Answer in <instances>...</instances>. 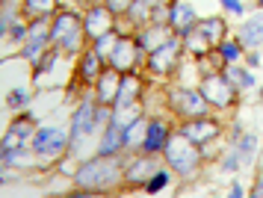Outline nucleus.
<instances>
[{
  "mask_svg": "<svg viewBox=\"0 0 263 198\" xmlns=\"http://www.w3.org/2000/svg\"><path fill=\"white\" fill-rule=\"evenodd\" d=\"M121 181H124L121 154L119 157H101L98 154L95 160H86V163L77 166V175H74V184L83 187V192H109Z\"/></svg>",
  "mask_w": 263,
  "mask_h": 198,
  "instance_id": "nucleus-1",
  "label": "nucleus"
},
{
  "mask_svg": "<svg viewBox=\"0 0 263 198\" xmlns=\"http://www.w3.org/2000/svg\"><path fill=\"white\" fill-rule=\"evenodd\" d=\"M163 157H166L168 169H172V172H178V175H183V177H192L195 172H198V166L204 163L201 145L190 142L180 130H178V133H172V139H168Z\"/></svg>",
  "mask_w": 263,
  "mask_h": 198,
  "instance_id": "nucleus-2",
  "label": "nucleus"
},
{
  "mask_svg": "<svg viewBox=\"0 0 263 198\" xmlns=\"http://www.w3.org/2000/svg\"><path fill=\"white\" fill-rule=\"evenodd\" d=\"M166 106H168V113L178 116L180 121L183 118L210 116V110H213L198 86H172V89H166Z\"/></svg>",
  "mask_w": 263,
  "mask_h": 198,
  "instance_id": "nucleus-3",
  "label": "nucleus"
},
{
  "mask_svg": "<svg viewBox=\"0 0 263 198\" xmlns=\"http://www.w3.org/2000/svg\"><path fill=\"white\" fill-rule=\"evenodd\" d=\"M50 42L65 53H83L86 50L83 18H77L74 12H57V18L50 21Z\"/></svg>",
  "mask_w": 263,
  "mask_h": 198,
  "instance_id": "nucleus-4",
  "label": "nucleus"
},
{
  "mask_svg": "<svg viewBox=\"0 0 263 198\" xmlns=\"http://www.w3.org/2000/svg\"><path fill=\"white\" fill-rule=\"evenodd\" d=\"M183 57H186V50H183V39H180V35H172L163 47H157V50H151V53L145 57V68L151 71V74L168 77V74H178L180 59Z\"/></svg>",
  "mask_w": 263,
  "mask_h": 198,
  "instance_id": "nucleus-5",
  "label": "nucleus"
},
{
  "mask_svg": "<svg viewBox=\"0 0 263 198\" xmlns=\"http://www.w3.org/2000/svg\"><path fill=\"white\" fill-rule=\"evenodd\" d=\"M33 151L42 157V160H60L62 154L71 148V136L62 128H53V124H39L36 133H33Z\"/></svg>",
  "mask_w": 263,
  "mask_h": 198,
  "instance_id": "nucleus-6",
  "label": "nucleus"
},
{
  "mask_svg": "<svg viewBox=\"0 0 263 198\" xmlns=\"http://www.w3.org/2000/svg\"><path fill=\"white\" fill-rule=\"evenodd\" d=\"M198 89L201 95L207 98V104L213 106V110H228V106L237 104V89H234V83L225 77V71H216V74H204L201 83H198Z\"/></svg>",
  "mask_w": 263,
  "mask_h": 198,
  "instance_id": "nucleus-7",
  "label": "nucleus"
},
{
  "mask_svg": "<svg viewBox=\"0 0 263 198\" xmlns=\"http://www.w3.org/2000/svg\"><path fill=\"white\" fill-rule=\"evenodd\" d=\"M98 130V101H80V106L74 110L71 116V130H68V136H71V148H77L83 139H89L92 133Z\"/></svg>",
  "mask_w": 263,
  "mask_h": 198,
  "instance_id": "nucleus-8",
  "label": "nucleus"
},
{
  "mask_svg": "<svg viewBox=\"0 0 263 198\" xmlns=\"http://www.w3.org/2000/svg\"><path fill=\"white\" fill-rule=\"evenodd\" d=\"M178 130L186 136L190 142H195V145H210V142H216L219 136H222V124L216 121L213 116H201V118H183L178 124Z\"/></svg>",
  "mask_w": 263,
  "mask_h": 198,
  "instance_id": "nucleus-9",
  "label": "nucleus"
},
{
  "mask_svg": "<svg viewBox=\"0 0 263 198\" xmlns=\"http://www.w3.org/2000/svg\"><path fill=\"white\" fill-rule=\"evenodd\" d=\"M145 57H148V53L136 45L133 35H121L119 47H116V53H112V59H109L107 65H112V68L121 71V74H130V71L139 68V62H142Z\"/></svg>",
  "mask_w": 263,
  "mask_h": 198,
  "instance_id": "nucleus-10",
  "label": "nucleus"
},
{
  "mask_svg": "<svg viewBox=\"0 0 263 198\" xmlns=\"http://www.w3.org/2000/svg\"><path fill=\"white\" fill-rule=\"evenodd\" d=\"M83 30H86V39L95 42V39H101L104 33L116 30V15H112L104 3H92L83 15Z\"/></svg>",
  "mask_w": 263,
  "mask_h": 198,
  "instance_id": "nucleus-11",
  "label": "nucleus"
},
{
  "mask_svg": "<svg viewBox=\"0 0 263 198\" xmlns=\"http://www.w3.org/2000/svg\"><path fill=\"white\" fill-rule=\"evenodd\" d=\"M142 98H145V83L139 80V74H136V71H130V74H121L119 98H116V106H112V110L142 106Z\"/></svg>",
  "mask_w": 263,
  "mask_h": 198,
  "instance_id": "nucleus-12",
  "label": "nucleus"
},
{
  "mask_svg": "<svg viewBox=\"0 0 263 198\" xmlns=\"http://www.w3.org/2000/svg\"><path fill=\"white\" fill-rule=\"evenodd\" d=\"M172 35H178V33H175L168 24H145V27H139V30L133 33V39H136V45L142 47L145 53H151V50L166 45Z\"/></svg>",
  "mask_w": 263,
  "mask_h": 198,
  "instance_id": "nucleus-13",
  "label": "nucleus"
},
{
  "mask_svg": "<svg viewBox=\"0 0 263 198\" xmlns=\"http://www.w3.org/2000/svg\"><path fill=\"white\" fill-rule=\"evenodd\" d=\"M168 139H172V128H168V121H163V118H148L142 154H154V157H160V154L166 151Z\"/></svg>",
  "mask_w": 263,
  "mask_h": 198,
  "instance_id": "nucleus-14",
  "label": "nucleus"
},
{
  "mask_svg": "<svg viewBox=\"0 0 263 198\" xmlns=\"http://www.w3.org/2000/svg\"><path fill=\"white\" fill-rule=\"evenodd\" d=\"M195 24H198V15L192 9V3H186V0H172L168 3V27L178 35L190 33Z\"/></svg>",
  "mask_w": 263,
  "mask_h": 198,
  "instance_id": "nucleus-15",
  "label": "nucleus"
},
{
  "mask_svg": "<svg viewBox=\"0 0 263 198\" xmlns=\"http://www.w3.org/2000/svg\"><path fill=\"white\" fill-rule=\"evenodd\" d=\"M119 86H121V71H116L112 65H107L104 74H101L98 83H95V101L98 104H107V106H116Z\"/></svg>",
  "mask_w": 263,
  "mask_h": 198,
  "instance_id": "nucleus-16",
  "label": "nucleus"
},
{
  "mask_svg": "<svg viewBox=\"0 0 263 198\" xmlns=\"http://www.w3.org/2000/svg\"><path fill=\"white\" fill-rule=\"evenodd\" d=\"M157 169H160V163H157L154 154L133 157L130 163H124V181H127V184H139V187H145V184H148V177L154 175Z\"/></svg>",
  "mask_w": 263,
  "mask_h": 198,
  "instance_id": "nucleus-17",
  "label": "nucleus"
},
{
  "mask_svg": "<svg viewBox=\"0 0 263 198\" xmlns=\"http://www.w3.org/2000/svg\"><path fill=\"white\" fill-rule=\"evenodd\" d=\"M36 118L33 116H18L9 124L6 130V136H3V148H12V145H27V142L33 139V133H36Z\"/></svg>",
  "mask_w": 263,
  "mask_h": 198,
  "instance_id": "nucleus-18",
  "label": "nucleus"
},
{
  "mask_svg": "<svg viewBox=\"0 0 263 198\" xmlns=\"http://www.w3.org/2000/svg\"><path fill=\"white\" fill-rule=\"evenodd\" d=\"M104 68H107V62L98 57L95 47H89V50H83V53H80V62H77V77H80V83L95 86L98 77L104 74Z\"/></svg>",
  "mask_w": 263,
  "mask_h": 198,
  "instance_id": "nucleus-19",
  "label": "nucleus"
},
{
  "mask_svg": "<svg viewBox=\"0 0 263 198\" xmlns=\"http://www.w3.org/2000/svg\"><path fill=\"white\" fill-rule=\"evenodd\" d=\"M124 151V128H119L116 121H109L104 128V136L98 142V154L101 157H119Z\"/></svg>",
  "mask_w": 263,
  "mask_h": 198,
  "instance_id": "nucleus-20",
  "label": "nucleus"
},
{
  "mask_svg": "<svg viewBox=\"0 0 263 198\" xmlns=\"http://www.w3.org/2000/svg\"><path fill=\"white\" fill-rule=\"evenodd\" d=\"M225 77L231 83H234V89L237 92H249V89H254L257 86V77H254V68H249V65H239V62H231V65H225Z\"/></svg>",
  "mask_w": 263,
  "mask_h": 198,
  "instance_id": "nucleus-21",
  "label": "nucleus"
},
{
  "mask_svg": "<svg viewBox=\"0 0 263 198\" xmlns=\"http://www.w3.org/2000/svg\"><path fill=\"white\" fill-rule=\"evenodd\" d=\"M239 45L251 50V47H260L263 45V18H251V21H242V27L237 30Z\"/></svg>",
  "mask_w": 263,
  "mask_h": 198,
  "instance_id": "nucleus-22",
  "label": "nucleus"
},
{
  "mask_svg": "<svg viewBox=\"0 0 263 198\" xmlns=\"http://www.w3.org/2000/svg\"><path fill=\"white\" fill-rule=\"evenodd\" d=\"M145 130H148V118H145V116L133 118L130 124L124 128V151H142Z\"/></svg>",
  "mask_w": 263,
  "mask_h": 198,
  "instance_id": "nucleus-23",
  "label": "nucleus"
},
{
  "mask_svg": "<svg viewBox=\"0 0 263 198\" xmlns=\"http://www.w3.org/2000/svg\"><path fill=\"white\" fill-rule=\"evenodd\" d=\"M180 39H183V50H186L192 59H198V57H204V53H210V50H213V45L207 42V35H204L198 27H192L190 33H183Z\"/></svg>",
  "mask_w": 263,
  "mask_h": 198,
  "instance_id": "nucleus-24",
  "label": "nucleus"
},
{
  "mask_svg": "<svg viewBox=\"0 0 263 198\" xmlns=\"http://www.w3.org/2000/svg\"><path fill=\"white\" fill-rule=\"evenodd\" d=\"M195 27H198V30L207 35V42H210L213 47L222 45V42L228 39V24L222 21V18H207V21H198Z\"/></svg>",
  "mask_w": 263,
  "mask_h": 198,
  "instance_id": "nucleus-25",
  "label": "nucleus"
},
{
  "mask_svg": "<svg viewBox=\"0 0 263 198\" xmlns=\"http://www.w3.org/2000/svg\"><path fill=\"white\" fill-rule=\"evenodd\" d=\"M21 12H24L30 21L36 18H50L57 12V0H24L21 3Z\"/></svg>",
  "mask_w": 263,
  "mask_h": 198,
  "instance_id": "nucleus-26",
  "label": "nucleus"
},
{
  "mask_svg": "<svg viewBox=\"0 0 263 198\" xmlns=\"http://www.w3.org/2000/svg\"><path fill=\"white\" fill-rule=\"evenodd\" d=\"M119 42H121V33H119V30H109V33H104L101 39H95L92 47L98 50V57L104 59V62H109L112 53H116V47H119Z\"/></svg>",
  "mask_w": 263,
  "mask_h": 198,
  "instance_id": "nucleus-27",
  "label": "nucleus"
},
{
  "mask_svg": "<svg viewBox=\"0 0 263 198\" xmlns=\"http://www.w3.org/2000/svg\"><path fill=\"white\" fill-rule=\"evenodd\" d=\"M216 50L222 53V59H225L228 65H231V62H242V57H246V47L239 45V39H237V35H234V39L228 35V39L222 42V45H216Z\"/></svg>",
  "mask_w": 263,
  "mask_h": 198,
  "instance_id": "nucleus-28",
  "label": "nucleus"
},
{
  "mask_svg": "<svg viewBox=\"0 0 263 198\" xmlns=\"http://www.w3.org/2000/svg\"><path fill=\"white\" fill-rule=\"evenodd\" d=\"M168 184H172V169H168V166H160L154 175L148 177V184H145V192H148V195H157V192H163Z\"/></svg>",
  "mask_w": 263,
  "mask_h": 198,
  "instance_id": "nucleus-29",
  "label": "nucleus"
},
{
  "mask_svg": "<svg viewBox=\"0 0 263 198\" xmlns=\"http://www.w3.org/2000/svg\"><path fill=\"white\" fill-rule=\"evenodd\" d=\"M234 148H237V151L242 154V160L249 163L251 157H254V148H257V136H254V133H242V136L234 139Z\"/></svg>",
  "mask_w": 263,
  "mask_h": 198,
  "instance_id": "nucleus-30",
  "label": "nucleus"
},
{
  "mask_svg": "<svg viewBox=\"0 0 263 198\" xmlns=\"http://www.w3.org/2000/svg\"><path fill=\"white\" fill-rule=\"evenodd\" d=\"M30 98H33L30 89H18V86H15V89L6 92V106H12V110H24V106L30 104Z\"/></svg>",
  "mask_w": 263,
  "mask_h": 198,
  "instance_id": "nucleus-31",
  "label": "nucleus"
},
{
  "mask_svg": "<svg viewBox=\"0 0 263 198\" xmlns=\"http://www.w3.org/2000/svg\"><path fill=\"white\" fill-rule=\"evenodd\" d=\"M133 0H104V6H107L116 18H121V15H127V9H130Z\"/></svg>",
  "mask_w": 263,
  "mask_h": 198,
  "instance_id": "nucleus-32",
  "label": "nucleus"
},
{
  "mask_svg": "<svg viewBox=\"0 0 263 198\" xmlns=\"http://www.w3.org/2000/svg\"><path fill=\"white\" fill-rule=\"evenodd\" d=\"M246 65H249V68H260L263 65V57H260V47H251V50H246Z\"/></svg>",
  "mask_w": 263,
  "mask_h": 198,
  "instance_id": "nucleus-33",
  "label": "nucleus"
},
{
  "mask_svg": "<svg viewBox=\"0 0 263 198\" xmlns=\"http://www.w3.org/2000/svg\"><path fill=\"white\" fill-rule=\"evenodd\" d=\"M219 3H222L231 15H237V18H239V15H246V6H242L239 0H219Z\"/></svg>",
  "mask_w": 263,
  "mask_h": 198,
  "instance_id": "nucleus-34",
  "label": "nucleus"
},
{
  "mask_svg": "<svg viewBox=\"0 0 263 198\" xmlns=\"http://www.w3.org/2000/svg\"><path fill=\"white\" fill-rule=\"evenodd\" d=\"M231 195H234V198H242V195H246L242 184H234V187H231Z\"/></svg>",
  "mask_w": 263,
  "mask_h": 198,
  "instance_id": "nucleus-35",
  "label": "nucleus"
},
{
  "mask_svg": "<svg viewBox=\"0 0 263 198\" xmlns=\"http://www.w3.org/2000/svg\"><path fill=\"white\" fill-rule=\"evenodd\" d=\"M257 9H263V0H257Z\"/></svg>",
  "mask_w": 263,
  "mask_h": 198,
  "instance_id": "nucleus-36",
  "label": "nucleus"
}]
</instances>
